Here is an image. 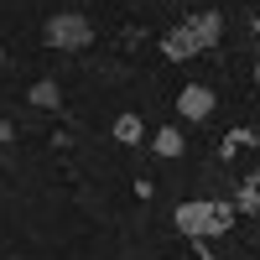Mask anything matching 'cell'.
Returning <instances> with one entry per match:
<instances>
[{
  "mask_svg": "<svg viewBox=\"0 0 260 260\" xmlns=\"http://www.w3.org/2000/svg\"><path fill=\"white\" fill-rule=\"evenodd\" d=\"M219 31H224V16L219 11H198V16H187L182 26H172L161 37V57L167 62H187V57L208 52L213 42H219Z\"/></svg>",
  "mask_w": 260,
  "mask_h": 260,
  "instance_id": "1",
  "label": "cell"
},
{
  "mask_svg": "<svg viewBox=\"0 0 260 260\" xmlns=\"http://www.w3.org/2000/svg\"><path fill=\"white\" fill-rule=\"evenodd\" d=\"M234 203H219V198H187L177 203V213H172V224H177L187 240H213V234H229L234 224Z\"/></svg>",
  "mask_w": 260,
  "mask_h": 260,
  "instance_id": "2",
  "label": "cell"
},
{
  "mask_svg": "<svg viewBox=\"0 0 260 260\" xmlns=\"http://www.w3.org/2000/svg\"><path fill=\"white\" fill-rule=\"evenodd\" d=\"M42 42L57 52H83L94 42V26H89V16H78V11H57L47 26H42Z\"/></svg>",
  "mask_w": 260,
  "mask_h": 260,
  "instance_id": "3",
  "label": "cell"
},
{
  "mask_svg": "<svg viewBox=\"0 0 260 260\" xmlns=\"http://www.w3.org/2000/svg\"><path fill=\"white\" fill-rule=\"evenodd\" d=\"M213 104H219V99H213L208 83H187V89L177 94V115H182V120H208Z\"/></svg>",
  "mask_w": 260,
  "mask_h": 260,
  "instance_id": "4",
  "label": "cell"
},
{
  "mask_svg": "<svg viewBox=\"0 0 260 260\" xmlns=\"http://www.w3.org/2000/svg\"><path fill=\"white\" fill-rule=\"evenodd\" d=\"M234 208H240V213H260V172H250V177L240 182V192H234Z\"/></svg>",
  "mask_w": 260,
  "mask_h": 260,
  "instance_id": "5",
  "label": "cell"
},
{
  "mask_svg": "<svg viewBox=\"0 0 260 260\" xmlns=\"http://www.w3.org/2000/svg\"><path fill=\"white\" fill-rule=\"evenodd\" d=\"M26 99L37 104V110H57V104H62V89H57L52 78H42V83H31V89H26Z\"/></svg>",
  "mask_w": 260,
  "mask_h": 260,
  "instance_id": "6",
  "label": "cell"
},
{
  "mask_svg": "<svg viewBox=\"0 0 260 260\" xmlns=\"http://www.w3.org/2000/svg\"><path fill=\"white\" fill-rule=\"evenodd\" d=\"M141 136H146V125H141V115H120V120H115V141H120V146H136Z\"/></svg>",
  "mask_w": 260,
  "mask_h": 260,
  "instance_id": "7",
  "label": "cell"
},
{
  "mask_svg": "<svg viewBox=\"0 0 260 260\" xmlns=\"http://www.w3.org/2000/svg\"><path fill=\"white\" fill-rule=\"evenodd\" d=\"M156 156H182V130H172V125L156 130Z\"/></svg>",
  "mask_w": 260,
  "mask_h": 260,
  "instance_id": "8",
  "label": "cell"
},
{
  "mask_svg": "<svg viewBox=\"0 0 260 260\" xmlns=\"http://www.w3.org/2000/svg\"><path fill=\"white\" fill-rule=\"evenodd\" d=\"M250 141H255V136H250V130H234V136L224 141V156H234V151H240V146H250Z\"/></svg>",
  "mask_w": 260,
  "mask_h": 260,
  "instance_id": "9",
  "label": "cell"
},
{
  "mask_svg": "<svg viewBox=\"0 0 260 260\" xmlns=\"http://www.w3.org/2000/svg\"><path fill=\"white\" fill-rule=\"evenodd\" d=\"M0 68H6V47H0Z\"/></svg>",
  "mask_w": 260,
  "mask_h": 260,
  "instance_id": "10",
  "label": "cell"
},
{
  "mask_svg": "<svg viewBox=\"0 0 260 260\" xmlns=\"http://www.w3.org/2000/svg\"><path fill=\"white\" fill-rule=\"evenodd\" d=\"M255 37H260V21H255Z\"/></svg>",
  "mask_w": 260,
  "mask_h": 260,
  "instance_id": "11",
  "label": "cell"
}]
</instances>
